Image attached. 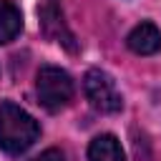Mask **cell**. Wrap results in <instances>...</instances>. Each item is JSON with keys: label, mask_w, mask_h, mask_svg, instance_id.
I'll return each instance as SVG.
<instances>
[{"label": "cell", "mask_w": 161, "mask_h": 161, "mask_svg": "<svg viewBox=\"0 0 161 161\" xmlns=\"http://www.w3.org/2000/svg\"><path fill=\"white\" fill-rule=\"evenodd\" d=\"M23 28V15L10 0H0V45L18 38Z\"/></svg>", "instance_id": "52a82bcc"}, {"label": "cell", "mask_w": 161, "mask_h": 161, "mask_svg": "<svg viewBox=\"0 0 161 161\" xmlns=\"http://www.w3.org/2000/svg\"><path fill=\"white\" fill-rule=\"evenodd\" d=\"M33 161H65V156H63V151H58V148H48V151H43L40 156H35Z\"/></svg>", "instance_id": "ba28073f"}, {"label": "cell", "mask_w": 161, "mask_h": 161, "mask_svg": "<svg viewBox=\"0 0 161 161\" xmlns=\"http://www.w3.org/2000/svg\"><path fill=\"white\" fill-rule=\"evenodd\" d=\"M40 25H43V33L50 40H55L63 48H68L70 53H75L78 45H75L73 33L65 25V18H63V10H60L58 0H43V5H40Z\"/></svg>", "instance_id": "277c9868"}, {"label": "cell", "mask_w": 161, "mask_h": 161, "mask_svg": "<svg viewBox=\"0 0 161 161\" xmlns=\"http://www.w3.org/2000/svg\"><path fill=\"white\" fill-rule=\"evenodd\" d=\"M126 43L136 55H153L161 50V33L153 23H141L128 33Z\"/></svg>", "instance_id": "5b68a950"}, {"label": "cell", "mask_w": 161, "mask_h": 161, "mask_svg": "<svg viewBox=\"0 0 161 161\" xmlns=\"http://www.w3.org/2000/svg\"><path fill=\"white\" fill-rule=\"evenodd\" d=\"M35 91H38V101L43 108H48L50 113L65 108L73 98V80L65 70L55 68V65H43L38 70L35 78Z\"/></svg>", "instance_id": "7a4b0ae2"}, {"label": "cell", "mask_w": 161, "mask_h": 161, "mask_svg": "<svg viewBox=\"0 0 161 161\" xmlns=\"http://www.w3.org/2000/svg\"><path fill=\"white\" fill-rule=\"evenodd\" d=\"M83 91H86V98L91 101V106L101 113H118L123 108V98H121V91L116 88V80L98 68H91L86 73Z\"/></svg>", "instance_id": "3957f363"}, {"label": "cell", "mask_w": 161, "mask_h": 161, "mask_svg": "<svg viewBox=\"0 0 161 161\" xmlns=\"http://www.w3.org/2000/svg\"><path fill=\"white\" fill-rule=\"evenodd\" d=\"M88 161H126V156L116 136L101 133L88 146Z\"/></svg>", "instance_id": "8992f818"}, {"label": "cell", "mask_w": 161, "mask_h": 161, "mask_svg": "<svg viewBox=\"0 0 161 161\" xmlns=\"http://www.w3.org/2000/svg\"><path fill=\"white\" fill-rule=\"evenodd\" d=\"M38 136L40 126L28 111H23L10 101L0 103V148L5 153L20 156L38 141Z\"/></svg>", "instance_id": "6da1fadb"}]
</instances>
